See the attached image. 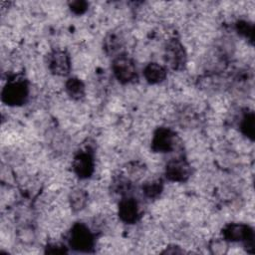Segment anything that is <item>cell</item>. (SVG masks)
I'll use <instances>...</instances> for the list:
<instances>
[{
	"instance_id": "obj_1",
	"label": "cell",
	"mask_w": 255,
	"mask_h": 255,
	"mask_svg": "<svg viewBox=\"0 0 255 255\" xmlns=\"http://www.w3.org/2000/svg\"><path fill=\"white\" fill-rule=\"evenodd\" d=\"M69 246L79 252H92L95 246V234L88 225L76 222L68 235Z\"/></svg>"
},
{
	"instance_id": "obj_2",
	"label": "cell",
	"mask_w": 255,
	"mask_h": 255,
	"mask_svg": "<svg viewBox=\"0 0 255 255\" xmlns=\"http://www.w3.org/2000/svg\"><path fill=\"white\" fill-rule=\"evenodd\" d=\"M222 238L227 242H242L249 253L254 252V230L245 223H229L222 229Z\"/></svg>"
},
{
	"instance_id": "obj_3",
	"label": "cell",
	"mask_w": 255,
	"mask_h": 255,
	"mask_svg": "<svg viewBox=\"0 0 255 255\" xmlns=\"http://www.w3.org/2000/svg\"><path fill=\"white\" fill-rule=\"evenodd\" d=\"M29 95L28 83L25 79L9 80L1 92L2 102L10 107L22 106L26 103Z\"/></svg>"
},
{
	"instance_id": "obj_4",
	"label": "cell",
	"mask_w": 255,
	"mask_h": 255,
	"mask_svg": "<svg viewBox=\"0 0 255 255\" xmlns=\"http://www.w3.org/2000/svg\"><path fill=\"white\" fill-rule=\"evenodd\" d=\"M112 71L115 78L122 84L131 83L137 78L134 61L126 54H121L114 58Z\"/></svg>"
},
{
	"instance_id": "obj_5",
	"label": "cell",
	"mask_w": 255,
	"mask_h": 255,
	"mask_svg": "<svg viewBox=\"0 0 255 255\" xmlns=\"http://www.w3.org/2000/svg\"><path fill=\"white\" fill-rule=\"evenodd\" d=\"M163 58L166 65L174 71H180L185 67L187 55L183 45L178 39L172 38L166 42Z\"/></svg>"
},
{
	"instance_id": "obj_6",
	"label": "cell",
	"mask_w": 255,
	"mask_h": 255,
	"mask_svg": "<svg viewBox=\"0 0 255 255\" xmlns=\"http://www.w3.org/2000/svg\"><path fill=\"white\" fill-rule=\"evenodd\" d=\"M191 175V166L184 157H174L165 165V177L173 182H184Z\"/></svg>"
},
{
	"instance_id": "obj_7",
	"label": "cell",
	"mask_w": 255,
	"mask_h": 255,
	"mask_svg": "<svg viewBox=\"0 0 255 255\" xmlns=\"http://www.w3.org/2000/svg\"><path fill=\"white\" fill-rule=\"evenodd\" d=\"M175 132L165 127L157 128L152 135L151 149L154 152L166 153L175 147Z\"/></svg>"
},
{
	"instance_id": "obj_8",
	"label": "cell",
	"mask_w": 255,
	"mask_h": 255,
	"mask_svg": "<svg viewBox=\"0 0 255 255\" xmlns=\"http://www.w3.org/2000/svg\"><path fill=\"white\" fill-rule=\"evenodd\" d=\"M72 168L74 173L81 179H86L92 176L95 170V159L91 149L79 151L73 159Z\"/></svg>"
},
{
	"instance_id": "obj_9",
	"label": "cell",
	"mask_w": 255,
	"mask_h": 255,
	"mask_svg": "<svg viewBox=\"0 0 255 255\" xmlns=\"http://www.w3.org/2000/svg\"><path fill=\"white\" fill-rule=\"evenodd\" d=\"M48 69L56 76L65 77L71 70V58L64 50H54L48 56Z\"/></svg>"
},
{
	"instance_id": "obj_10",
	"label": "cell",
	"mask_w": 255,
	"mask_h": 255,
	"mask_svg": "<svg viewBox=\"0 0 255 255\" xmlns=\"http://www.w3.org/2000/svg\"><path fill=\"white\" fill-rule=\"evenodd\" d=\"M118 215L127 224H133L139 218V208L134 197L123 196L118 205Z\"/></svg>"
},
{
	"instance_id": "obj_11",
	"label": "cell",
	"mask_w": 255,
	"mask_h": 255,
	"mask_svg": "<svg viewBox=\"0 0 255 255\" xmlns=\"http://www.w3.org/2000/svg\"><path fill=\"white\" fill-rule=\"evenodd\" d=\"M166 68L158 63H148L143 69V77L148 84L156 85L163 82L166 78Z\"/></svg>"
},
{
	"instance_id": "obj_12",
	"label": "cell",
	"mask_w": 255,
	"mask_h": 255,
	"mask_svg": "<svg viewBox=\"0 0 255 255\" xmlns=\"http://www.w3.org/2000/svg\"><path fill=\"white\" fill-rule=\"evenodd\" d=\"M89 195L88 192L82 188L73 189L68 197L69 205L73 212L82 211L88 204Z\"/></svg>"
},
{
	"instance_id": "obj_13",
	"label": "cell",
	"mask_w": 255,
	"mask_h": 255,
	"mask_svg": "<svg viewBox=\"0 0 255 255\" xmlns=\"http://www.w3.org/2000/svg\"><path fill=\"white\" fill-rule=\"evenodd\" d=\"M103 47L108 55L119 56L123 54L121 53V50L124 47V39L120 34H117L115 32L110 33L106 36L103 43Z\"/></svg>"
},
{
	"instance_id": "obj_14",
	"label": "cell",
	"mask_w": 255,
	"mask_h": 255,
	"mask_svg": "<svg viewBox=\"0 0 255 255\" xmlns=\"http://www.w3.org/2000/svg\"><path fill=\"white\" fill-rule=\"evenodd\" d=\"M65 91L72 100L79 101L85 97L86 87L79 78H70L65 83Z\"/></svg>"
},
{
	"instance_id": "obj_15",
	"label": "cell",
	"mask_w": 255,
	"mask_h": 255,
	"mask_svg": "<svg viewBox=\"0 0 255 255\" xmlns=\"http://www.w3.org/2000/svg\"><path fill=\"white\" fill-rule=\"evenodd\" d=\"M239 128H240L241 132L245 136H247L248 138L253 140L254 132H255V117H254V113L252 111L245 112L242 115L240 124H239Z\"/></svg>"
},
{
	"instance_id": "obj_16",
	"label": "cell",
	"mask_w": 255,
	"mask_h": 255,
	"mask_svg": "<svg viewBox=\"0 0 255 255\" xmlns=\"http://www.w3.org/2000/svg\"><path fill=\"white\" fill-rule=\"evenodd\" d=\"M141 189L146 197L156 198L163 190V181L161 178H150L143 182Z\"/></svg>"
},
{
	"instance_id": "obj_17",
	"label": "cell",
	"mask_w": 255,
	"mask_h": 255,
	"mask_svg": "<svg viewBox=\"0 0 255 255\" xmlns=\"http://www.w3.org/2000/svg\"><path fill=\"white\" fill-rule=\"evenodd\" d=\"M235 30L240 36L246 38L248 41L253 43L254 26L252 22L248 20H238L235 24Z\"/></svg>"
},
{
	"instance_id": "obj_18",
	"label": "cell",
	"mask_w": 255,
	"mask_h": 255,
	"mask_svg": "<svg viewBox=\"0 0 255 255\" xmlns=\"http://www.w3.org/2000/svg\"><path fill=\"white\" fill-rule=\"evenodd\" d=\"M144 171H145L144 164H142L139 161H133L127 164L125 175H127L130 180L133 178L138 179L144 174Z\"/></svg>"
},
{
	"instance_id": "obj_19",
	"label": "cell",
	"mask_w": 255,
	"mask_h": 255,
	"mask_svg": "<svg viewBox=\"0 0 255 255\" xmlns=\"http://www.w3.org/2000/svg\"><path fill=\"white\" fill-rule=\"evenodd\" d=\"M209 249L212 254H224L228 249V242L223 238H216L210 241Z\"/></svg>"
},
{
	"instance_id": "obj_20",
	"label": "cell",
	"mask_w": 255,
	"mask_h": 255,
	"mask_svg": "<svg viewBox=\"0 0 255 255\" xmlns=\"http://www.w3.org/2000/svg\"><path fill=\"white\" fill-rule=\"evenodd\" d=\"M69 8L75 15H83L89 8V3L84 0H75L69 2Z\"/></svg>"
},
{
	"instance_id": "obj_21",
	"label": "cell",
	"mask_w": 255,
	"mask_h": 255,
	"mask_svg": "<svg viewBox=\"0 0 255 255\" xmlns=\"http://www.w3.org/2000/svg\"><path fill=\"white\" fill-rule=\"evenodd\" d=\"M67 248L59 243H51L48 244L45 248V253L48 254H63V253H67Z\"/></svg>"
}]
</instances>
